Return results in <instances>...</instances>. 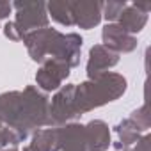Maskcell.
<instances>
[{
	"instance_id": "d6986e66",
	"label": "cell",
	"mask_w": 151,
	"mask_h": 151,
	"mask_svg": "<svg viewBox=\"0 0 151 151\" xmlns=\"http://www.w3.org/2000/svg\"><path fill=\"white\" fill-rule=\"evenodd\" d=\"M4 34L6 37H9L11 41H23V34L20 32V29L14 25V22H7L4 25Z\"/></svg>"
},
{
	"instance_id": "8fae6325",
	"label": "cell",
	"mask_w": 151,
	"mask_h": 151,
	"mask_svg": "<svg viewBox=\"0 0 151 151\" xmlns=\"http://www.w3.org/2000/svg\"><path fill=\"white\" fill-rule=\"evenodd\" d=\"M84 126H86L89 151H107L109 146L112 144L109 124L105 121H101V119H93Z\"/></svg>"
},
{
	"instance_id": "9c48e42d",
	"label": "cell",
	"mask_w": 151,
	"mask_h": 151,
	"mask_svg": "<svg viewBox=\"0 0 151 151\" xmlns=\"http://www.w3.org/2000/svg\"><path fill=\"white\" fill-rule=\"evenodd\" d=\"M60 149L59 151H89L86 126L78 123H69L59 126Z\"/></svg>"
},
{
	"instance_id": "7402d4cb",
	"label": "cell",
	"mask_w": 151,
	"mask_h": 151,
	"mask_svg": "<svg viewBox=\"0 0 151 151\" xmlns=\"http://www.w3.org/2000/svg\"><path fill=\"white\" fill-rule=\"evenodd\" d=\"M133 6H135L139 11L146 13V14H147V13H149V9H151V4H149V2H135Z\"/></svg>"
},
{
	"instance_id": "7c38bea8",
	"label": "cell",
	"mask_w": 151,
	"mask_h": 151,
	"mask_svg": "<svg viewBox=\"0 0 151 151\" xmlns=\"http://www.w3.org/2000/svg\"><path fill=\"white\" fill-rule=\"evenodd\" d=\"M146 23H147V14L142 13V11H139L133 4H126V7L123 9L121 16L117 20V25L124 32H128L132 36L137 34V32H140L146 27Z\"/></svg>"
},
{
	"instance_id": "5b68a950",
	"label": "cell",
	"mask_w": 151,
	"mask_h": 151,
	"mask_svg": "<svg viewBox=\"0 0 151 151\" xmlns=\"http://www.w3.org/2000/svg\"><path fill=\"white\" fill-rule=\"evenodd\" d=\"M73 94H75V84H66L62 86L55 96L52 98L50 105H48V121H50V128L55 126H64L69 121L80 117L75 110V103H73Z\"/></svg>"
},
{
	"instance_id": "603a6c76",
	"label": "cell",
	"mask_w": 151,
	"mask_h": 151,
	"mask_svg": "<svg viewBox=\"0 0 151 151\" xmlns=\"http://www.w3.org/2000/svg\"><path fill=\"white\" fill-rule=\"evenodd\" d=\"M2 151H18V147H6ZM23 151H29V147H23Z\"/></svg>"
},
{
	"instance_id": "9a60e30c",
	"label": "cell",
	"mask_w": 151,
	"mask_h": 151,
	"mask_svg": "<svg viewBox=\"0 0 151 151\" xmlns=\"http://www.w3.org/2000/svg\"><path fill=\"white\" fill-rule=\"evenodd\" d=\"M48 18L52 16L57 23L71 27L73 25V16H71V2H50L46 4Z\"/></svg>"
},
{
	"instance_id": "277c9868",
	"label": "cell",
	"mask_w": 151,
	"mask_h": 151,
	"mask_svg": "<svg viewBox=\"0 0 151 151\" xmlns=\"http://www.w3.org/2000/svg\"><path fill=\"white\" fill-rule=\"evenodd\" d=\"M13 9L16 11L14 25L25 36L32 30L48 27V11L45 2H13Z\"/></svg>"
},
{
	"instance_id": "6da1fadb",
	"label": "cell",
	"mask_w": 151,
	"mask_h": 151,
	"mask_svg": "<svg viewBox=\"0 0 151 151\" xmlns=\"http://www.w3.org/2000/svg\"><path fill=\"white\" fill-rule=\"evenodd\" d=\"M48 105V96L34 86L9 91L0 94V119L25 140L30 133L50 126Z\"/></svg>"
},
{
	"instance_id": "3957f363",
	"label": "cell",
	"mask_w": 151,
	"mask_h": 151,
	"mask_svg": "<svg viewBox=\"0 0 151 151\" xmlns=\"http://www.w3.org/2000/svg\"><path fill=\"white\" fill-rule=\"evenodd\" d=\"M126 78L119 73L107 71L100 75L98 78L86 80L80 86H75L73 103L78 116L91 112L98 107H103L126 93Z\"/></svg>"
},
{
	"instance_id": "e0dca14e",
	"label": "cell",
	"mask_w": 151,
	"mask_h": 151,
	"mask_svg": "<svg viewBox=\"0 0 151 151\" xmlns=\"http://www.w3.org/2000/svg\"><path fill=\"white\" fill-rule=\"evenodd\" d=\"M126 7V2H107L101 6V18H105L110 23H116L123 13V9Z\"/></svg>"
},
{
	"instance_id": "5bb4252c",
	"label": "cell",
	"mask_w": 151,
	"mask_h": 151,
	"mask_svg": "<svg viewBox=\"0 0 151 151\" xmlns=\"http://www.w3.org/2000/svg\"><path fill=\"white\" fill-rule=\"evenodd\" d=\"M27 147H29V151H59L60 149L59 126L34 132L32 140Z\"/></svg>"
},
{
	"instance_id": "30bf717a",
	"label": "cell",
	"mask_w": 151,
	"mask_h": 151,
	"mask_svg": "<svg viewBox=\"0 0 151 151\" xmlns=\"http://www.w3.org/2000/svg\"><path fill=\"white\" fill-rule=\"evenodd\" d=\"M101 2H71L73 25L80 29H93L101 22Z\"/></svg>"
},
{
	"instance_id": "ffe728a7",
	"label": "cell",
	"mask_w": 151,
	"mask_h": 151,
	"mask_svg": "<svg viewBox=\"0 0 151 151\" xmlns=\"http://www.w3.org/2000/svg\"><path fill=\"white\" fill-rule=\"evenodd\" d=\"M149 142H151V137L149 135H144V137H140V140L130 151H149Z\"/></svg>"
},
{
	"instance_id": "4fadbf2b",
	"label": "cell",
	"mask_w": 151,
	"mask_h": 151,
	"mask_svg": "<svg viewBox=\"0 0 151 151\" xmlns=\"http://www.w3.org/2000/svg\"><path fill=\"white\" fill-rule=\"evenodd\" d=\"M116 133H117V144L116 149L117 151H130L139 140H140V128L128 117L123 119L117 126H116Z\"/></svg>"
},
{
	"instance_id": "7a4b0ae2",
	"label": "cell",
	"mask_w": 151,
	"mask_h": 151,
	"mask_svg": "<svg viewBox=\"0 0 151 151\" xmlns=\"http://www.w3.org/2000/svg\"><path fill=\"white\" fill-rule=\"evenodd\" d=\"M23 43L29 50V55L36 62H45L46 59H57L66 62L69 68H77L80 64L82 36L80 34H62L55 29H39L23 36Z\"/></svg>"
},
{
	"instance_id": "ac0fdd59",
	"label": "cell",
	"mask_w": 151,
	"mask_h": 151,
	"mask_svg": "<svg viewBox=\"0 0 151 151\" xmlns=\"http://www.w3.org/2000/svg\"><path fill=\"white\" fill-rule=\"evenodd\" d=\"M130 119L140 128V132H146L149 128V124H151V119H149V114H147V105H142L140 109L133 110L132 116H130Z\"/></svg>"
},
{
	"instance_id": "52a82bcc",
	"label": "cell",
	"mask_w": 151,
	"mask_h": 151,
	"mask_svg": "<svg viewBox=\"0 0 151 151\" xmlns=\"http://www.w3.org/2000/svg\"><path fill=\"white\" fill-rule=\"evenodd\" d=\"M117 62H119V53L112 52L110 48H107L103 45H94L89 50V60H87V77H89V80L98 78L100 75L107 73Z\"/></svg>"
},
{
	"instance_id": "ba28073f",
	"label": "cell",
	"mask_w": 151,
	"mask_h": 151,
	"mask_svg": "<svg viewBox=\"0 0 151 151\" xmlns=\"http://www.w3.org/2000/svg\"><path fill=\"white\" fill-rule=\"evenodd\" d=\"M103 46L110 48L116 53H130L137 48V37L124 32L117 23H107L101 30Z\"/></svg>"
},
{
	"instance_id": "2e32d148",
	"label": "cell",
	"mask_w": 151,
	"mask_h": 151,
	"mask_svg": "<svg viewBox=\"0 0 151 151\" xmlns=\"http://www.w3.org/2000/svg\"><path fill=\"white\" fill-rule=\"evenodd\" d=\"M20 142H23L22 137L14 130H11L7 124H4L2 119H0V151L6 147H18Z\"/></svg>"
},
{
	"instance_id": "44dd1931",
	"label": "cell",
	"mask_w": 151,
	"mask_h": 151,
	"mask_svg": "<svg viewBox=\"0 0 151 151\" xmlns=\"http://www.w3.org/2000/svg\"><path fill=\"white\" fill-rule=\"evenodd\" d=\"M11 11H13V2H0V20L9 18Z\"/></svg>"
},
{
	"instance_id": "8992f818",
	"label": "cell",
	"mask_w": 151,
	"mask_h": 151,
	"mask_svg": "<svg viewBox=\"0 0 151 151\" xmlns=\"http://www.w3.org/2000/svg\"><path fill=\"white\" fill-rule=\"evenodd\" d=\"M69 73H71V68L66 62L57 59H46L36 73L37 87H41L46 93L59 91L62 87V82L69 77Z\"/></svg>"
}]
</instances>
